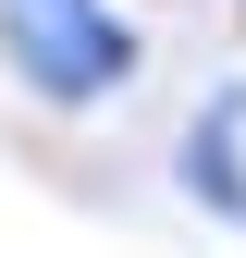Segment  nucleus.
I'll use <instances>...</instances> for the list:
<instances>
[{
    "mask_svg": "<svg viewBox=\"0 0 246 258\" xmlns=\"http://www.w3.org/2000/svg\"><path fill=\"white\" fill-rule=\"evenodd\" d=\"M0 74L37 111H111L148 74V25L123 0H0Z\"/></svg>",
    "mask_w": 246,
    "mask_h": 258,
    "instance_id": "nucleus-1",
    "label": "nucleus"
},
{
    "mask_svg": "<svg viewBox=\"0 0 246 258\" xmlns=\"http://www.w3.org/2000/svg\"><path fill=\"white\" fill-rule=\"evenodd\" d=\"M222 13H234V25H246V0H222Z\"/></svg>",
    "mask_w": 246,
    "mask_h": 258,
    "instance_id": "nucleus-3",
    "label": "nucleus"
},
{
    "mask_svg": "<svg viewBox=\"0 0 246 258\" xmlns=\"http://www.w3.org/2000/svg\"><path fill=\"white\" fill-rule=\"evenodd\" d=\"M172 184H184V197H197L209 221H234V234H246V86H209V99L184 111Z\"/></svg>",
    "mask_w": 246,
    "mask_h": 258,
    "instance_id": "nucleus-2",
    "label": "nucleus"
}]
</instances>
